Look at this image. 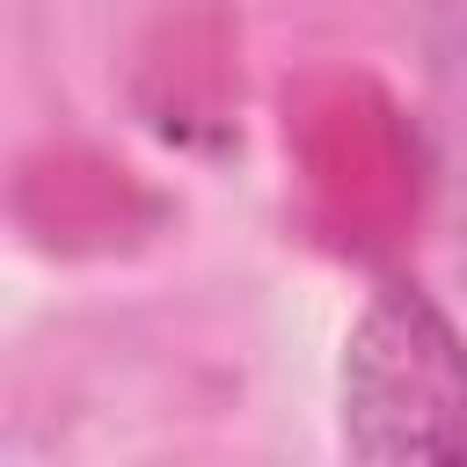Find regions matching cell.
Returning a JSON list of instances; mask_svg holds the SVG:
<instances>
[{"mask_svg":"<svg viewBox=\"0 0 467 467\" xmlns=\"http://www.w3.org/2000/svg\"><path fill=\"white\" fill-rule=\"evenodd\" d=\"M343 445L358 460H467V343L416 285H387L343 343Z\"/></svg>","mask_w":467,"mask_h":467,"instance_id":"cell-1","label":"cell"}]
</instances>
